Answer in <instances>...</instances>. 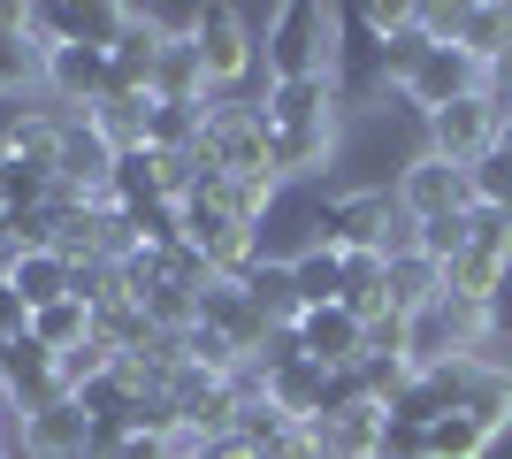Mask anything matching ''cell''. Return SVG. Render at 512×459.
Listing matches in <instances>:
<instances>
[{"instance_id": "83f0119b", "label": "cell", "mask_w": 512, "mask_h": 459, "mask_svg": "<svg viewBox=\"0 0 512 459\" xmlns=\"http://www.w3.org/2000/svg\"><path fill=\"white\" fill-rule=\"evenodd\" d=\"M23 322H31V314H23V299L0 284V345H8V337H23Z\"/></svg>"}, {"instance_id": "ba28073f", "label": "cell", "mask_w": 512, "mask_h": 459, "mask_svg": "<svg viewBox=\"0 0 512 459\" xmlns=\"http://www.w3.org/2000/svg\"><path fill=\"white\" fill-rule=\"evenodd\" d=\"M199 322H207L214 337L237 352V360H260V352H268V337H276V329H268V314L253 306V291L237 284V276H214V284L199 291Z\"/></svg>"}, {"instance_id": "f546056e", "label": "cell", "mask_w": 512, "mask_h": 459, "mask_svg": "<svg viewBox=\"0 0 512 459\" xmlns=\"http://www.w3.org/2000/svg\"><path fill=\"white\" fill-rule=\"evenodd\" d=\"M0 406H8V375H0Z\"/></svg>"}, {"instance_id": "4dcf8cb0", "label": "cell", "mask_w": 512, "mask_h": 459, "mask_svg": "<svg viewBox=\"0 0 512 459\" xmlns=\"http://www.w3.org/2000/svg\"><path fill=\"white\" fill-rule=\"evenodd\" d=\"M8 345H16V337H8ZM8 345H0V352H8Z\"/></svg>"}, {"instance_id": "8992f818", "label": "cell", "mask_w": 512, "mask_h": 459, "mask_svg": "<svg viewBox=\"0 0 512 459\" xmlns=\"http://www.w3.org/2000/svg\"><path fill=\"white\" fill-rule=\"evenodd\" d=\"M192 54H199V69H207V92H230V85H245L260 69V39H253V23L237 16V8H199Z\"/></svg>"}, {"instance_id": "603a6c76", "label": "cell", "mask_w": 512, "mask_h": 459, "mask_svg": "<svg viewBox=\"0 0 512 459\" xmlns=\"http://www.w3.org/2000/svg\"><path fill=\"white\" fill-rule=\"evenodd\" d=\"M505 253H482V245H467L459 261H444V291H459V299H497V284H505Z\"/></svg>"}, {"instance_id": "1f68e13d", "label": "cell", "mask_w": 512, "mask_h": 459, "mask_svg": "<svg viewBox=\"0 0 512 459\" xmlns=\"http://www.w3.org/2000/svg\"><path fill=\"white\" fill-rule=\"evenodd\" d=\"M176 459H192V452H176Z\"/></svg>"}, {"instance_id": "5b68a950", "label": "cell", "mask_w": 512, "mask_h": 459, "mask_svg": "<svg viewBox=\"0 0 512 459\" xmlns=\"http://www.w3.org/2000/svg\"><path fill=\"white\" fill-rule=\"evenodd\" d=\"M176 215H184V245H192L214 276H245V268L260 261V230H253V222H237L222 199H184Z\"/></svg>"}, {"instance_id": "2e32d148", "label": "cell", "mask_w": 512, "mask_h": 459, "mask_svg": "<svg viewBox=\"0 0 512 459\" xmlns=\"http://www.w3.org/2000/svg\"><path fill=\"white\" fill-rule=\"evenodd\" d=\"M146 115H153V100H130V92H107L100 108H85V131L100 138L107 153H138V146H146Z\"/></svg>"}, {"instance_id": "277c9868", "label": "cell", "mask_w": 512, "mask_h": 459, "mask_svg": "<svg viewBox=\"0 0 512 459\" xmlns=\"http://www.w3.org/2000/svg\"><path fill=\"white\" fill-rule=\"evenodd\" d=\"M199 161H207L214 176H276V161H268V131H260V100H207Z\"/></svg>"}, {"instance_id": "d6986e66", "label": "cell", "mask_w": 512, "mask_h": 459, "mask_svg": "<svg viewBox=\"0 0 512 459\" xmlns=\"http://www.w3.org/2000/svg\"><path fill=\"white\" fill-rule=\"evenodd\" d=\"M237 284L253 291V306L268 314V329H291V322L306 314V306H299V284H291V261H268V268L253 261L245 276H237Z\"/></svg>"}, {"instance_id": "7402d4cb", "label": "cell", "mask_w": 512, "mask_h": 459, "mask_svg": "<svg viewBox=\"0 0 512 459\" xmlns=\"http://www.w3.org/2000/svg\"><path fill=\"white\" fill-rule=\"evenodd\" d=\"M153 100H207V69H199L192 39L161 46V69H153Z\"/></svg>"}, {"instance_id": "d6a6232c", "label": "cell", "mask_w": 512, "mask_h": 459, "mask_svg": "<svg viewBox=\"0 0 512 459\" xmlns=\"http://www.w3.org/2000/svg\"><path fill=\"white\" fill-rule=\"evenodd\" d=\"M77 459H92V452H77Z\"/></svg>"}, {"instance_id": "8fae6325", "label": "cell", "mask_w": 512, "mask_h": 459, "mask_svg": "<svg viewBox=\"0 0 512 459\" xmlns=\"http://www.w3.org/2000/svg\"><path fill=\"white\" fill-rule=\"evenodd\" d=\"M398 207H406L413 222H444V215H467V207H474V184H467V169H451V161L421 153V161L398 176Z\"/></svg>"}, {"instance_id": "5bb4252c", "label": "cell", "mask_w": 512, "mask_h": 459, "mask_svg": "<svg viewBox=\"0 0 512 459\" xmlns=\"http://www.w3.org/2000/svg\"><path fill=\"white\" fill-rule=\"evenodd\" d=\"M46 92H62L69 108H100L115 77H107V54L100 46H46Z\"/></svg>"}, {"instance_id": "52a82bcc", "label": "cell", "mask_w": 512, "mask_h": 459, "mask_svg": "<svg viewBox=\"0 0 512 459\" xmlns=\"http://www.w3.org/2000/svg\"><path fill=\"white\" fill-rule=\"evenodd\" d=\"M497 131H505V115L474 92V100H451V108L428 115V153H436V161H451V169H474V161L497 146Z\"/></svg>"}, {"instance_id": "4fadbf2b", "label": "cell", "mask_w": 512, "mask_h": 459, "mask_svg": "<svg viewBox=\"0 0 512 459\" xmlns=\"http://www.w3.org/2000/svg\"><path fill=\"white\" fill-rule=\"evenodd\" d=\"M0 375H8V398H16L23 414H39V406L69 398V383H62V360H54L46 345H31V337H16V345L0 352Z\"/></svg>"}, {"instance_id": "4316f807", "label": "cell", "mask_w": 512, "mask_h": 459, "mask_svg": "<svg viewBox=\"0 0 512 459\" xmlns=\"http://www.w3.org/2000/svg\"><path fill=\"white\" fill-rule=\"evenodd\" d=\"M192 459H260V452H253V444H245V437L230 429V437H207V444H192Z\"/></svg>"}, {"instance_id": "30bf717a", "label": "cell", "mask_w": 512, "mask_h": 459, "mask_svg": "<svg viewBox=\"0 0 512 459\" xmlns=\"http://www.w3.org/2000/svg\"><path fill=\"white\" fill-rule=\"evenodd\" d=\"M398 92H406L421 115H436V108H451V100H474V92H482V62H474L467 46H428Z\"/></svg>"}, {"instance_id": "ac0fdd59", "label": "cell", "mask_w": 512, "mask_h": 459, "mask_svg": "<svg viewBox=\"0 0 512 459\" xmlns=\"http://www.w3.org/2000/svg\"><path fill=\"white\" fill-rule=\"evenodd\" d=\"M291 284H299V306H344V253L314 238L306 253H291Z\"/></svg>"}, {"instance_id": "e0dca14e", "label": "cell", "mask_w": 512, "mask_h": 459, "mask_svg": "<svg viewBox=\"0 0 512 459\" xmlns=\"http://www.w3.org/2000/svg\"><path fill=\"white\" fill-rule=\"evenodd\" d=\"M23 337H31V345H46L54 360H69L77 345H92V306H85V299H54V306H39V314L23 322Z\"/></svg>"}, {"instance_id": "f1b7e54d", "label": "cell", "mask_w": 512, "mask_h": 459, "mask_svg": "<svg viewBox=\"0 0 512 459\" xmlns=\"http://www.w3.org/2000/svg\"><path fill=\"white\" fill-rule=\"evenodd\" d=\"M0 192H8V161H0ZM0 215H8V207H0Z\"/></svg>"}, {"instance_id": "9a60e30c", "label": "cell", "mask_w": 512, "mask_h": 459, "mask_svg": "<svg viewBox=\"0 0 512 459\" xmlns=\"http://www.w3.org/2000/svg\"><path fill=\"white\" fill-rule=\"evenodd\" d=\"M92 444V421L77 398H54V406H39V414H23V452L31 459H77Z\"/></svg>"}, {"instance_id": "cb8c5ba5", "label": "cell", "mask_w": 512, "mask_h": 459, "mask_svg": "<svg viewBox=\"0 0 512 459\" xmlns=\"http://www.w3.org/2000/svg\"><path fill=\"white\" fill-rule=\"evenodd\" d=\"M490 429H482V421L474 414H444V421H428V459H482L490 452Z\"/></svg>"}, {"instance_id": "6da1fadb", "label": "cell", "mask_w": 512, "mask_h": 459, "mask_svg": "<svg viewBox=\"0 0 512 459\" xmlns=\"http://www.w3.org/2000/svg\"><path fill=\"white\" fill-rule=\"evenodd\" d=\"M260 131H268V161L276 176H306L337 153V85L314 77V85H268L260 100Z\"/></svg>"}, {"instance_id": "ffe728a7", "label": "cell", "mask_w": 512, "mask_h": 459, "mask_svg": "<svg viewBox=\"0 0 512 459\" xmlns=\"http://www.w3.org/2000/svg\"><path fill=\"white\" fill-rule=\"evenodd\" d=\"M436 299H444V268L428 261L421 245L398 253V261H390V306H398V314H421V306H436Z\"/></svg>"}, {"instance_id": "44dd1931", "label": "cell", "mask_w": 512, "mask_h": 459, "mask_svg": "<svg viewBox=\"0 0 512 459\" xmlns=\"http://www.w3.org/2000/svg\"><path fill=\"white\" fill-rule=\"evenodd\" d=\"M459 414H474L490 437H505V429H512V368L474 360V383H467V406H459Z\"/></svg>"}, {"instance_id": "484cf974", "label": "cell", "mask_w": 512, "mask_h": 459, "mask_svg": "<svg viewBox=\"0 0 512 459\" xmlns=\"http://www.w3.org/2000/svg\"><path fill=\"white\" fill-rule=\"evenodd\" d=\"M482 100H490V108L512 123V46H497L490 62H482Z\"/></svg>"}, {"instance_id": "9c48e42d", "label": "cell", "mask_w": 512, "mask_h": 459, "mask_svg": "<svg viewBox=\"0 0 512 459\" xmlns=\"http://www.w3.org/2000/svg\"><path fill=\"white\" fill-rule=\"evenodd\" d=\"M291 329H299V352L314 368H329V375H352L367 360V322L352 306H306Z\"/></svg>"}, {"instance_id": "7c38bea8", "label": "cell", "mask_w": 512, "mask_h": 459, "mask_svg": "<svg viewBox=\"0 0 512 459\" xmlns=\"http://www.w3.org/2000/svg\"><path fill=\"white\" fill-rule=\"evenodd\" d=\"M0 284L23 299V314H39V306H54V299H77V268H69L54 245H16L8 268H0Z\"/></svg>"}, {"instance_id": "7a4b0ae2", "label": "cell", "mask_w": 512, "mask_h": 459, "mask_svg": "<svg viewBox=\"0 0 512 459\" xmlns=\"http://www.w3.org/2000/svg\"><path fill=\"white\" fill-rule=\"evenodd\" d=\"M344 16L337 8H321V0H291L268 16V39H260V69H268V85H314L329 77L337 85V54H344Z\"/></svg>"}, {"instance_id": "3957f363", "label": "cell", "mask_w": 512, "mask_h": 459, "mask_svg": "<svg viewBox=\"0 0 512 459\" xmlns=\"http://www.w3.org/2000/svg\"><path fill=\"white\" fill-rule=\"evenodd\" d=\"M314 230L337 253H383V261H398V253L421 245V222L398 207V192H337L314 215Z\"/></svg>"}, {"instance_id": "d4e9b609", "label": "cell", "mask_w": 512, "mask_h": 459, "mask_svg": "<svg viewBox=\"0 0 512 459\" xmlns=\"http://www.w3.org/2000/svg\"><path fill=\"white\" fill-rule=\"evenodd\" d=\"M451 46H467L474 62H490L497 46H512V8H459V39Z\"/></svg>"}]
</instances>
